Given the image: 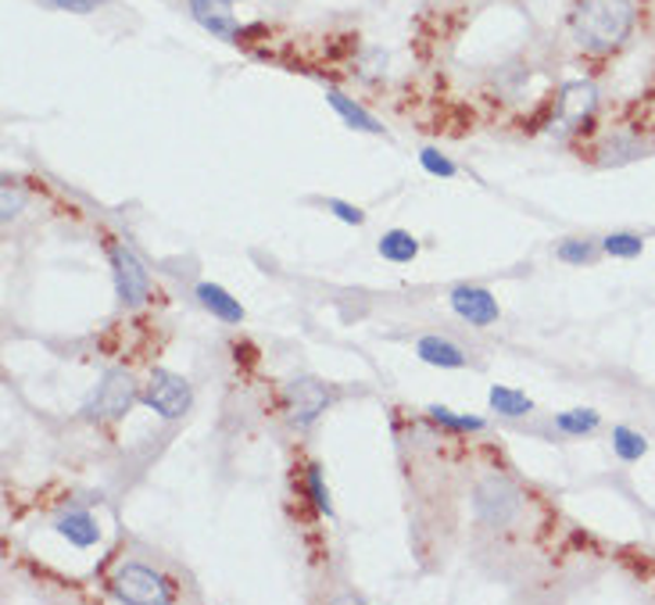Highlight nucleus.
<instances>
[{
    "mask_svg": "<svg viewBox=\"0 0 655 605\" xmlns=\"http://www.w3.org/2000/svg\"><path fill=\"white\" fill-rule=\"evenodd\" d=\"M638 8L634 0H577L570 11V29L580 51L613 54L634 36Z\"/></svg>",
    "mask_w": 655,
    "mask_h": 605,
    "instance_id": "nucleus-1",
    "label": "nucleus"
},
{
    "mask_svg": "<svg viewBox=\"0 0 655 605\" xmlns=\"http://www.w3.org/2000/svg\"><path fill=\"white\" fill-rule=\"evenodd\" d=\"M519 513H523V491L509 477L491 473L473 487V516L484 527L505 530L519 520Z\"/></svg>",
    "mask_w": 655,
    "mask_h": 605,
    "instance_id": "nucleus-2",
    "label": "nucleus"
},
{
    "mask_svg": "<svg viewBox=\"0 0 655 605\" xmlns=\"http://www.w3.org/2000/svg\"><path fill=\"white\" fill-rule=\"evenodd\" d=\"M140 391H137V380H133L126 369H108V373L97 380V387L90 391V398L83 402V419H122L133 405H137Z\"/></svg>",
    "mask_w": 655,
    "mask_h": 605,
    "instance_id": "nucleus-3",
    "label": "nucleus"
},
{
    "mask_svg": "<svg viewBox=\"0 0 655 605\" xmlns=\"http://www.w3.org/2000/svg\"><path fill=\"white\" fill-rule=\"evenodd\" d=\"M108 588H111V595H115L119 602H133V605H162V602H172V584H169L162 573L151 570V566H144V563L119 566Z\"/></svg>",
    "mask_w": 655,
    "mask_h": 605,
    "instance_id": "nucleus-4",
    "label": "nucleus"
},
{
    "mask_svg": "<svg viewBox=\"0 0 655 605\" xmlns=\"http://www.w3.org/2000/svg\"><path fill=\"white\" fill-rule=\"evenodd\" d=\"M144 405L155 416L169 419V423H172V419H183L190 412V405H194L190 380L172 373V369H155L151 380H147V387H144Z\"/></svg>",
    "mask_w": 655,
    "mask_h": 605,
    "instance_id": "nucleus-5",
    "label": "nucleus"
},
{
    "mask_svg": "<svg viewBox=\"0 0 655 605\" xmlns=\"http://www.w3.org/2000/svg\"><path fill=\"white\" fill-rule=\"evenodd\" d=\"M111 258V280H115V294L126 308H140L151 298V276L137 255H133L126 244H111L108 248Z\"/></svg>",
    "mask_w": 655,
    "mask_h": 605,
    "instance_id": "nucleus-6",
    "label": "nucleus"
},
{
    "mask_svg": "<svg viewBox=\"0 0 655 605\" xmlns=\"http://www.w3.org/2000/svg\"><path fill=\"white\" fill-rule=\"evenodd\" d=\"M283 409H287L291 427L308 430L330 409V391L326 384H319L316 376H294L291 384L283 387Z\"/></svg>",
    "mask_w": 655,
    "mask_h": 605,
    "instance_id": "nucleus-7",
    "label": "nucleus"
},
{
    "mask_svg": "<svg viewBox=\"0 0 655 605\" xmlns=\"http://www.w3.org/2000/svg\"><path fill=\"white\" fill-rule=\"evenodd\" d=\"M190 18L201 26L205 33H212L222 44H237L244 40V26L233 15V0H187Z\"/></svg>",
    "mask_w": 655,
    "mask_h": 605,
    "instance_id": "nucleus-8",
    "label": "nucleus"
},
{
    "mask_svg": "<svg viewBox=\"0 0 655 605\" xmlns=\"http://www.w3.org/2000/svg\"><path fill=\"white\" fill-rule=\"evenodd\" d=\"M448 301H452V312L459 319H466L469 326H491V323H498V316H502L494 294L484 287H473V283H459V287H452Z\"/></svg>",
    "mask_w": 655,
    "mask_h": 605,
    "instance_id": "nucleus-9",
    "label": "nucleus"
},
{
    "mask_svg": "<svg viewBox=\"0 0 655 605\" xmlns=\"http://www.w3.org/2000/svg\"><path fill=\"white\" fill-rule=\"evenodd\" d=\"M595 104H598V90L595 83H566L559 90V122H552L555 126H588L591 115H595Z\"/></svg>",
    "mask_w": 655,
    "mask_h": 605,
    "instance_id": "nucleus-10",
    "label": "nucleus"
},
{
    "mask_svg": "<svg viewBox=\"0 0 655 605\" xmlns=\"http://www.w3.org/2000/svg\"><path fill=\"white\" fill-rule=\"evenodd\" d=\"M326 104H330L333 111H337L341 122H344V126H348V129H358V133H373V137H380V133H383V122H380L376 115H369V111H366L362 104L351 101L348 94L333 90V86L326 90Z\"/></svg>",
    "mask_w": 655,
    "mask_h": 605,
    "instance_id": "nucleus-11",
    "label": "nucleus"
},
{
    "mask_svg": "<svg viewBox=\"0 0 655 605\" xmlns=\"http://www.w3.org/2000/svg\"><path fill=\"white\" fill-rule=\"evenodd\" d=\"M197 301H201L215 319H222V323H230V326L244 323V308H240V301L233 298L230 291H222L219 283H197Z\"/></svg>",
    "mask_w": 655,
    "mask_h": 605,
    "instance_id": "nucleus-12",
    "label": "nucleus"
},
{
    "mask_svg": "<svg viewBox=\"0 0 655 605\" xmlns=\"http://www.w3.org/2000/svg\"><path fill=\"white\" fill-rule=\"evenodd\" d=\"M416 355L423 358L427 366H437V369H462L466 366V351L459 344H452L448 337H419L416 344Z\"/></svg>",
    "mask_w": 655,
    "mask_h": 605,
    "instance_id": "nucleus-13",
    "label": "nucleus"
},
{
    "mask_svg": "<svg viewBox=\"0 0 655 605\" xmlns=\"http://www.w3.org/2000/svg\"><path fill=\"white\" fill-rule=\"evenodd\" d=\"M54 530H58L61 538H69L76 548H90V545H97V541H101V530H97L94 516L83 513V509L65 513V516H61V520L54 523Z\"/></svg>",
    "mask_w": 655,
    "mask_h": 605,
    "instance_id": "nucleus-14",
    "label": "nucleus"
},
{
    "mask_svg": "<svg viewBox=\"0 0 655 605\" xmlns=\"http://www.w3.org/2000/svg\"><path fill=\"white\" fill-rule=\"evenodd\" d=\"M376 251H380V258H387V262L405 266V262H412V258L419 255V240L412 237V233H405V230H387L380 237Z\"/></svg>",
    "mask_w": 655,
    "mask_h": 605,
    "instance_id": "nucleus-15",
    "label": "nucleus"
},
{
    "mask_svg": "<svg viewBox=\"0 0 655 605\" xmlns=\"http://www.w3.org/2000/svg\"><path fill=\"white\" fill-rule=\"evenodd\" d=\"M487 402H491V409L498 416H505V419H519V416L534 412V402H530L527 394L512 391V387H491Z\"/></svg>",
    "mask_w": 655,
    "mask_h": 605,
    "instance_id": "nucleus-16",
    "label": "nucleus"
},
{
    "mask_svg": "<svg viewBox=\"0 0 655 605\" xmlns=\"http://www.w3.org/2000/svg\"><path fill=\"white\" fill-rule=\"evenodd\" d=\"M427 416H430V423L448 427V430H459V434H477V430H484V427H487L480 416H462V412H452V409H444V405H430Z\"/></svg>",
    "mask_w": 655,
    "mask_h": 605,
    "instance_id": "nucleus-17",
    "label": "nucleus"
},
{
    "mask_svg": "<svg viewBox=\"0 0 655 605\" xmlns=\"http://www.w3.org/2000/svg\"><path fill=\"white\" fill-rule=\"evenodd\" d=\"M602 423L598 419V412L595 409H570V412H563V416H555V427L563 430V434H570V437H584V434H591Z\"/></svg>",
    "mask_w": 655,
    "mask_h": 605,
    "instance_id": "nucleus-18",
    "label": "nucleus"
},
{
    "mask_svg": "<svg viewBox=\"0 0 655 605\" xmlns=\"http://www.w3.org/2000/svg\"><path fill=\"white\" fill-rule=\"evenodd\" d=\"M305 487H308V498H312V505H316V513L333 516V502H330L326 477H323V469H319L316 462L305 469Z\"/></svg>",
    "mask_w": 655,
    "mask_h": 605,
    "instance_id": "nucleus-19",
    "label": "nucleus"
},
{
    "mask_svg": "<svg viewBox=\"0 0 655 605\" xmlns=\"http://www.w3.org/2000/svg\"><path fill=\"white\" fill-rule=\"evenodd\" d=\"M613 448H616V455H620L623 462H634V459H641V455L648 452V441L641 434H634L630 427H616L613 430Z\"/></svg>",
    "mask_w": 655,
    "mask_h": 605,
    "instance_id": "nucleus-20",
    "label": "nucleus"
},
{
    "mask_svg": "<svg viewBox=\"0 0 655 605\" xmlns=\"http://www.w3.org/2000/svg\"><path fill=\"white\" fill-rule=\"evenodd\" d=\"M555 255H559V262H566V266H588V262H595L598 244L595 240H563Z\"/></svg>",
    "mask_w": 655,
    "mask_h": 605,
    "instance_id": "nucleus-21",
    "label": "nucleus"
},
{
    "mask_svg": "<svg viewBox=\"0 0 655 605\" xmlns=\"http://www.w3.org/2000/svg\"><path fill=\"white\" fill-rule=\"evenodd\" d=\"M641 248H645V240L634 237V233H609V237L602 240V251L613 258H638Z\"/></svg>",
    "mask_w": 655,
    "mask_h": 605,
    "instance_id": "nucleus-22",
    "label": "nucleus"
},
{
    "mask_svg": "<svg viewBox=\"0 0 655 605\" xmlns=\"http://www.w3.org/2000/svg\"><path fill=\"white\" fill-rule=\"evenodd\" d=\"M419 165H423L430 176H441V180H452L455 172H459L452 158H444L437 147H423V151H419Z\"/></svg>",
    "mask_w": 655,
    "mask_h": 605,
    "instance_id": "nucleus-23",
    "label": "nucleus"
},
{
    "mask_svg": "<svg viewBox=\"0 0 655 605\" xmlns=\"http://www.w3.org/2000/svg\"><path fill=\"white\" fill-rule=\"evenodd\" d=\"M326 208H330V212L337 215L341 222H348V226H362V222H366V212H362V208H355V205H348V201H341V197H330Z\"/></svg>",
    "mask_w": 655,
    "mask_h": 605,
    "instance_id": "nucleus-24",
    "label": "nucleus"
},
{
    "mask_svg": "<svg viewBox=\"0 0 655 605\" xmlns=\"http://www.w3.org/2000/svg\"><path fill=\"white\" fill-rule=\"evenodd\" d=\"M44 4L54 11H69V15H90V11L104 8V0H44Z\"/></svg>",
    "mask_w": 655,
    "mask_h": 605,
    "instance_id": "nucleus-25",
    "label": "nucleus"
},
{
    "mask_svg": "<svg viewBox=\"0 0 655 605\" xmlns=\"http://www.w3.org/2000/svg\"><path fill=\"white\" fill-rule=\"evenodd\" d=\"M22 205H26V197H22V194L8 183V187H4V208H0V219L11 222V219H15V215L22 212Z\"/></svg>",
    "mask_w": 655,
    "mask_h": 605,
    "instance_id": "nucleus-26",
    "label": "nucleus"
},
{
    "mask_svg": "<svg viewBox=\"0 0 655 605\" xmlns=\"http://www.w3.org/2000/svg\"><path fill=\"white\" fill-rule=\"evenodd\" d=\"M233 4H240V0H233Z\"/></svg>",
    "mask_w": 655,
    "mask_h": 605,
    "instance_id": "nucleus-27",
    "label": "nucleus"
}]
</instances>
